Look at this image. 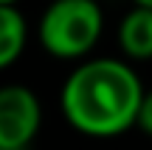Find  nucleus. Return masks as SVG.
Here are the masks:
<instances>
[{
	"mask_svg": "<svg viewBox=\"0 0 152 150\" xmlns=\"http://www.w3.org/2000/svg\"><path fill=\"white\" fill-rule=\"evenodd\" d=\"M20 0H0V6H17Z\"/></svg>",
	"mask_w": 152,
	"mask_h": 150,
	"instance_id": "0eeeda50",
	"label": "nucleus"
},
{
	"mask_svg": "<svg viewBox=\"0 0 152 150\" xmlns=\"http://www.w3.org/2000/svg\"><path fill=\"white\" fill-rule=\"evenodd\" d=\"M130 3L132 6H149V9H152V0H130Z\"/></svg>",
	"mask_w": 152,
	"mask_h": 150,
	"instance_id": "423d86ee",
	"label": "nucleus"
},
{
	"mask_svg": "<svg viewBox=\"0 0 152 150\" xmlns=\"http://www.w3.org/2000/svg\"><path fill=\"white\" fill-rule=\"evenodd\" d=\"M147 96L135 62L90 54L68 71L59 88V111L76 133L87 139H115L135 130Z\"/></svg>",
	"mask_w": 152,
	"mask_h": 150,
	"instance_id": "f257e3e1",
	"label": "nucleus"
},
{
	"mask_svg": "<svg viewBox=\"0 0 152 150\" xmlns=\"http://www.w3.org/2000/svg\"><path fill=\"white\" fill-rule=\"evenodd\" d=\"M28 37H31V26L26 14L17 6H0V71H9L23 60Z\"/></svg>",
	"mask_w": 152,
	"mask_h": 150,
	"instance_id": "39448f33",
	"label": "nucleus"
},
{
	"mask_svg": "<svg viewBox=\"0 0 152 150\" xmlns=\"http://www.w3.org/2000/svg\"><path fill=\"white\" fill-rule=\"evenodd\" d=\"M42 128L39 94L26 82L0 85V150H28Z\"/></svg>",
	"mask_w": 152,
	"mask_h": 150,
	"instance_id": "7ed1b4c3",
	"label": "nucleus"
},
{
	"mask_svg": "<svg viewBox=\"0 0 152 150\" xmlns=\"http://www.w3.org/2000/svg\"><path fill=\"white\" fill-rule=\"evenodd\" d=\"M115 45L118 57L127 62H147L152 57V9L132 6L115 26Z\"/></svg>",
	"mask_w": 152,
	"mask_h": 150,
	"instance_id": "20e7f679",
	"label": "nucleus"
},
{
	"mask_svg": "<svg viewBox=\"0 0 152 150\" xmlns=\"http://www.w3.org/2000/svg\"><path fill=\"white\" fill-rule=\"evenodd\" d=\"M104 26L99 0H48L37 20V43L54 60L79 62L99 48Z\"/></svg>",
	"mask_w": 152,
	"mask_h": 150,
	"instance_id": "f03ea898",
	"label": "nucleus"
}]
</instances>
